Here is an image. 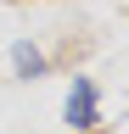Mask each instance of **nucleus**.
Masks as SVG:
<instances>
[{
    "instance_id": "obj_1",
    "label": "nucleus",
    "mask_w": 129,
    "mask_h": 134,
    "mask_svg": "<svg viewBox=\"0 0 129 134\" xmlns=\"http://www.w3.org/2000/svg\"><path fill=\"white\" fill-rule=\"evenodd\" d=\"M62 117H68V129H95L101 123V112H95V84L90 78H73V90H68V106H62Z\"/></svg>"
},
{
    "instance_id": "obj_2",
    "label": "nucleus",
    "mask_w": 129,
    "mask_h": 134,
    "mask_svg": "<svg viewBox=\"0 0 129 134\" xmlns=\"http://www.w3.org/2000/svg\"><path fill=\"white\" fill-rule=\"evenodd\" d=\"M11 67H17V78H39V73H45V56H39L28 39H17V45H11Z\"/></svg>"
}]
</instances>
